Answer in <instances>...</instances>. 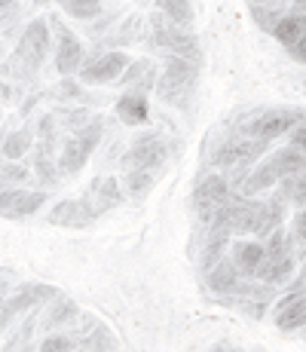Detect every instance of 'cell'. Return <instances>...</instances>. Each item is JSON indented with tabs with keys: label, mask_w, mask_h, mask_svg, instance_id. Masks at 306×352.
<instances>
[{
	"label": "cell",
	"mask_w": 306,
	"mask_h": 352,
	"mask_svg": "<svg viewBox=\"0 0 306 352\" xmlns=\"http://www.w3.org/2000/svg\"><path fill=\"white\" fill-rule=\"evenodd\" d=\"M294 172H303V151L297 147H285V151H276L270 160H263L248 178L242 181V193L239 196H251V193H261L270 190V187L282 184V178Z\"/></svg>",
	"instance_id": "1"
},
{
	"label": "cell",
	"mask_w": 306,
	"mask_h": 352,
	"mask_svg": "<svg viewBox=\"0 0 306 352\" xmlns=\"http://www.w3.org/2000/svg\"><path fill=\"white\" fill-rule=\"evenodd\" d=\"M46 56H50V25L43 19H34L28 28H25L16 52H12L10 67H19V77H31V74L40 71Z\"/></svg>",
	"instance_id": "2"
},
{
	"label": "cell",
	"mask_w": 306,
	"mask_h": 352,
	"mask_svg": "<svg viewBox=\"0 0 306 352\" xmlns=\"http://www.w3.org/2000/svg\"><path fill=\"white\" fill-rule=\"evenodd\" d=\"M101 132H105V123H101V120H89V123L74 129V135L65 141V147H61L58 172H65V175H80L83 172V166L89 162L92 151L98 147Z\"/></svg>",
	"instance_id": "3"
},
{
	"label": "cell",
	"mask_w": 306,
	"mask_h": 352,
	"mask_svg": "<svg viewBox=\"0 0 306 352\" xmlns=\"http://www.w3.org/2000/svg\"><path fill=\"white\" fill-rule=\"evenodd\" d=\"M196 71H199V65L187 62V58H178V56H168L166 74L156 80V96L166 101V104L184 107L196 86Z\"/></svg>",
	"instance_id": "4"
},
{
	"label": "cell",
	"mask_w": 306,
	"mask_h": 352,
	"mask_svg": "<svg viewBox=\"0 0 306 352\" xmlns=\"http://www.w3.org/2000/svg\"><path fill=\"white\" fill-rule=\"evenodd\" d=\"M297 123H303V111H288V107H276V111H263L251 120L248 126H242L245 138H257V141H276L278 135L291 132Z\"/></svg>",
	"instance_id": "5"
},
{
	"label": "cell",
	"mask_w": 306,
	"mask_h": 352,
	"mask_svg": "<svg viewBox=\"0 0 306 352\" xmlns=\"http://www.w3.org/2000/svg\"><path fill=\"white\" fill-rule=\"evenodd\" d=\"M263 151H267V141L245 138V135H239V138L223 141L221 147H215L212 157H208V162H212L215 168H236V172H242V168H248Z\"/></svg>",
	"instance_id": "6"
},
{
	"label": "cell",
	"mask_w": 306,
	"mask_h": 352,
	"mask_svg": "<svg viewBox=\"0 0 306 352\" xmlns=\"http://www.w3.org/2000/svg\"><path fill=\"white\" fill-rule=\"evenodd\" d=\"M153 43L162 46V50H168L172 56L187 58V62H193V65H199V58H202L199 40H196L190 31L166 22V19H153Z\"/></svg>",
	"instance_id": "7"
},
{
	"label": "cell",
	"mask_w": 306,
	"mask_h": 352,
	"mask_svg": "<svg viewBox=\"0 0 306 352\" xmlns=\"http://www.w3.org/2000/svg\"><path fill=\"white\" fill-rule=\"evenodd\" d=\"M168 160V144L160 135H141L126 153H122V168H144L153 172Z\"/></svg>",
	"instance_id": "8"
},
{
	"label": "cell",
	"mask_w": 306,
	"mask_h": 352,
	"mask_svg": "<svg viewBox=\"0 0 306 352\" xmlns=\"http://www.w3.org/2000/svg\"><path fill=\"white\" fill-rule=\"evenodd\" d=\"M129 56L126 52H105V56H95L92 62L80 65V80L86 86H105L120 80V74H126Z\"/></svg>",
	"instance_id": "9"
},
{
	"label": "cell",
	"mask_w": 306,
	"mask_h": 352,
	"mask_svg": "<svg viewBox=\"0 0 306 352\" xmlns=\"http://www.w3.org/2000/svg\"><path fill=\"white\" fill-rule=\"evenodd\" d=\"M58 291L50 288V285H40V282H31V285H22L19 291H12V294L3 297V303H0V328L3 324H10L16 319L19 313H25V309H31L34 303L46 300V297H56Z\"/></svg>",
	"instance_id": "10"
},
{
	"label": "cell",
	"mask_w": 306,
	"mask_h": 352,
	"mask_svg": "<svg viewBox=\"0 0 306 352\" xmlns=\"http://www.w3.org/2000/svg\"><path fill=\"white\" fill-rule=\"evenodd\" d=\"M230 193L233 190H230V181L223 178V175H208V178L196 187V212H199V218L206 221V224L215 218L217 208L230 199Z\"/></svg>",
	"instance_id": "11"
},
{
	"label": "cell",
	"mask_w": 306,
	"mask_h": 352,
	"mask_svg": "<svg viewBox=\"0 0 306 352\" xmlns=\"http://www.w3.org/2000/svg\"><path fill=\"white\" fill-rule=\"evenodd\" d=\"M95 218H98V212H95L92 199H61L46 221L56 227H86Z\"/></svg>",
	"instance_id": "12"
},
{
	"label": "cell",
	"mask_w": 306,
	"mask_h": 352,
	"mask_svg": "<svg viewBox=\"0 0 306 352\" xmlns=\"http://www.w3.org/2000/svg\"><path fill=\"white\" fill-rule=\"evenodd\" d=\"M58 25V22H52ZM80 65H83V43H80L77 37H74L67 28H61L58 25V50H56V71L61 77H71V74L80 71Z\"/></svg>",
	"instance_id": "13"
},
{
	"label": "cell",
	"mask_w": 306,
	"mask_h": 352,
	"mask_svg": "<svg viewBox=\"0 0 306 352\" xmlns=\"http://www.w3.org/2000/svg\"><path fill=\"white\" fill-rule=\"evenodd\" d=\"M208 285L217 294H233V291H242V273L233 267V261L217 257L212 267H208Z\"/></svg>",
	"instance_id": "14"
},
{
	"label": "cell",
	"mask_w": 306,
	"mask_h": 352,
	"mask_svg": "<svg viewBox=\"0 0 306 352\" xmlns=\"http://www.w3.org/2000/svg\"><path fill=\"white\" fill-rule=\"evenodd\" d=\"M92 193L95 196H89V199H92V206H95V212H98V214L111 212V208H117L122 202V190H120V181L117 178H95Z\"/></svg>",
	"instance_id": "15"
},
{
	"label": "cell",
	"mask_w": 306,
	"mask_h": 352,
	"mask_svg": "<svg viewBox=\"0 0 306 352\" xmlns=\"http://www.w3.org/2000/svg\"><path fill=\"white\" fill-rule=\"evenodd\" d=\"M117 113H120V120L122 123H129V126H141L147 120V98L141 96V92H126L120 101H117Z\"/></svg>",
	"instance_id": "16"
},
{
	"label": "cell",
	"mask_w": 306,
	"mask_h": 352,
	"mask_svg": "<svg viewBox=\"0 0 306 352\" xmlns=\"http://www.w3.org/2000/svg\"><path fill=\"white\" fill-rule=\"evenodd\" d=\"M263 263V242H239L233 248V267L245 276H254V270Z\"/></svg>",
	"instance_id": "17"
},
{
	"label": "cell",
	"mask_w": 306,
	"mask_h": 352,
	"mask_svg": "<svg viewBox=\"0 0 306 352\" xmlns=\"http://www.w3.org/2000/svg\"><path fill=\"white\" fill-rule=\"evenodd\" d=\"M282 218H285L282 199L261 202V208H257V218H254V227H251V233H254V236H270L278 224H282Z\"/></svg>",
	"instance_id": "18"
},
{
	"label": "cell",
	"mask_w": 306,
	"mask_h": 352,
	"mask_svg": "<svg viewBox=\"0 0 306 352\" xmlns=\"http://www.w3.org/2000/svg\"><path fill=\"white\" fill-rule=\"evenodd\" d=\"M273 34L278 43H285L291 50V46L303 43V12H291V16H278L276 25H273Z\"/></svg>",
	"instance_id": "19"
},
{
	"label": "cell",
	"mask_w": 306,
	"mask_h": 352,
	"mask_svg": "<svg viewBox=\"0 0 306 352\" xmlns=\"http://www.w3.org/2000/svg\"><path fill=\"white\" fill-rule=\"evenodd\" d=\"M294 273V257L291 254H285V257H278V261H263L261 267L254 270V276L263 282V285H278L282 279H288V276Z\"/></svg>",
	"instance_id": "20"
},
{
	"label": "cell",
	"mask_w": 306,
	"mask_h": 352,
	"mask_svg": "<svg viewBox=\"0 0 306 352\" xmlns=\"http://www.w3.org/2000/svg\"><path fill=\"white\" fill-rule=\"evenodd\" d=\"M306 322V300L294 297V300H285V307L276 313V328L278 331H300Z\"/></svg>",
	"instance_id": "21"
},
{
	"label": "cell",
	"mask_w": 306,
	"mask_h": 352,
	"mask_svg": "<svg viewBox=\"0 0 306 352\" xmlns=\"http://www.w3.org/2000/svg\"><path fill=\"white\" fill-rule=\"evenodd\" d=\"M46 202V193L43 190H34V193H25V190H19L16 193V199H12V206L6 208V214L3 218H10V221H22V218H28V214H34L40 206Z\"/></svg>",
	"instance_id": "22"
},
{
	"label": "cell",
	"mask_w": 306,
	"mask_h": 352,
	"mask_svg": "<svg viewBox=\"0 0 306 352\" xmlns=\"http://www.w3.org/2000/svg\"><path fill=\"white\" fill-rule=\"evenodd\" d=\"M120 190H126V196L141 199V196H147L153 190V172H144V168H126Z\"/></svg>",
	"instance_id": "23"
},
{
	"label": "cell",
	"mask_w": 306,
	"mask_h": 352,
	"mask_svg": "<svg viewBox=\"0 0 306 352\" xmlns=\"http://www.w3.org/2000/svg\"><path fill=\"white\" fill-rule=\"evenodd\" d=\"M34 147V135L31 129H16V132L10 135V138L3 141V157L6 160H22L25 153H28Z\"/></svg>",
	"instance_id": "24"
},
{
	"label": "cell",
	"mask_w": 306,
	"mask_h": 352,
	"mask_svg": "<svg viewBox=\"0 0 306 352\" xmlns=\"http://www.w3.org/2000/svg\"><path fill=\"white\" fill-rule=\"evenodd\" d=\"M74 316H77V303L67 300V297H56L50 313L43 316V324H46V331H50V328H58V324H65V322H74Z\"/></svg>",
	"instance_id": "25"
},
{
	"label": "cell",
	"mask_w": 306,
	"mask_h": 352,
	"mask_svg": "<svg viewBox=\"0 0 306 352\" xmlns=\"http://www.w3.org/2000/svg\"><path fill=\"white\" fill-rule=\"evenodd\" d=\"M56 3L67 16L83 19V22H89V19H95L101 12V0H56Z\"/></svg>",
	"instance_id": "26"
},
{
	"label": "cell",
	"mask_w": 306,
	"mask_h": 352,
	"mask_svg": "<svg viewBox=\"0 0 306 352\" xmlns=\"http://www.w3.org/2000/svg\"><path fill=\"white\" fill-rule=\"evenodd\" d=\"M162 12H166V22L178 25V28H184V25H190V19H193V12H190V0H160Z\"/></svg>",
	"instance_id": "27"
},
{
	"label": "cell",
	"mask_w": 306,
	"mask_h": 352,
	"mask_svg": "<svg viewBox=\"0 0 306 352\" xmlns=\"http://www.w3.org/2000/svg\"><path fill=\"white\" fill-rule=\"evenodd\" d=\"M80 346H83L86 352H111L113 349V337H111V331L98 324V328H95L92 334L86 337L83 343H80Z\"/></svg>",
	"instance_id": "28"
},
{
	"label": "cell",
	"mask_w": 306,
	"mask_h": 352,
	"mask_svg": "<svg viewBox=\"0 0 306 352\" xmlns=\"http://www.w3.org/2000/svg\"><path fill=\"white\" fill-rule=\"evenodd\" d=\"M285 187H282V202H297V208H303V172H294L288 178H282Z\"/></svg>",
	"instance_id": "29"
},
{
	"label": "cell",
	"mask_w": 306,
	"mask_h": 352,
	"mask_svg": "<svg viewBox=\"0 0 306 352\" xmlns=\"http://www.w3.org/2000/svg\"><path fill=\"white\" fill-rule=\"evenodd\" d=\"M77 343H74V337L67 334H50L43 340V346H40V352H71Z\"/></svg>",
	"instance_id": "30"
},
{
	"label": "cell",
	"mask_w": 306,
	"mask_h": 352,
	"mask_svg": "<svg viewBox=\"0 0 306 352\" xmlns=\"http://www.w3.org/2000/svg\"><path fill=\"white\" fill-rule=\"evenodd\" d=\"M16 193H19V187H12V184H6V181H0V218L6 214V208L12 206V199H16Z\"/></svg>",
	"instance_id": "31"
},
{
	"label": "cell",
	"mask_w": 306,
	"mask_h": 352,
	"mask_svg": "<svg viewBox=\"0 0 306 352\" xmlns=\"http://www.w3.org/2000/svg\"><path fill=\"white\" fill-rule=\"evenodd\" d=\"M3 352H34V343L28 340V334H25V331H22V334H19V337H12V340L6 343Z\"/></svg>",
	"instance_id": "32"
},
{
	"label": "cell",
	"mask_w": 306,
	"mask_h": 352,
	"mask_svg": "<svg viewBox=\"0 0 306 352\" xmlns=\"http://www.w3.org/2000/svg\"><path fill=\"white\" fill-rule=\"evenodd\" d=\"M0 178H3V181H28V172H25V168H19V166H6L3 172H0Z\"/></svg>",
	"instance_id": "33"
},
{
	"label": "cell",
	"mask_w": 306,
	"mask_h": 352,
	"mask_svg": "<svg viewBox=\"0 0 306 352\" xmlns=\"http://www.w3.org/2000/svg\"><path fill=\"white\" fill-rule=\"evenodd\" d=\"M291 147H297V151H303V147H306V126H303V123L294 126V135H291Z\"/></svg>",
	"instance_id": "34"
},
{
	"label": "cell",
	"mask_w": 306,
	"mask_h": 352,
	"mask_svg": "<svg viewBox=\"0 0 306 352\" xmlns=\"http://www.w3.org/2000/svg\"><path fill=\"white\" fill-rule=\"evenodd\" d=\"M294 236H297V248H303V242H306V224H303V212H297V218H294Z\"/></svg>",
	"instance_id": "35"
},
{
	"label": "cell",
	"mask_w": 306,
	"mask_h": 352,
	"mask_svg": "<svg viewBox=\"0 0 306 352\" xmlns=\"http://www.w3.org/2000/svg\"><path fill=\"white\" fill-rule=\"evenodd\" d=\"M254 6H273V3H278V0H251Z\"/></svg>",
	"instance_id": "36"
},
{
	"label": "cell",
	"mask_w": 306,
	"mask_h": 352,
	"mask_svg": "<svg viewBox=\"0 0 306 352\" xmlns=\"http://www.w3.org/2000/svg\"><path fill=\"white\" fill-rule=\"evenodd\" d=\"M6 6H12V0H0V10H6Z\"/></svg>",
	"instance_id": "37"
},
{
	"label": "cell",
	"mask_w": 306,
	"mask_h": 352,
	"mask_svg": "<svg viewBox=\"0 0 306 352\" xmlns=\"http://www.w3.org/2000/svg\"><path fill=\"white\" fill-rule=\"evenodd\" d=\"M3 297H6V291H3V288H0V303H3Z\"/></svg>",
	"instance_id": "38"
},
{
	"label": "cell",
	"mask_w": 306,
	"mask_h": 352,
	"mask_svg": "<svg viewBox=\"0 0 306 352\" xmlns=\"http://www.w3.org/2000/svg\"><path fill=\"white\" fill-rule=\"evenodd\" d=\"M297 3H303V0H297Z\"/></svg>",
	"instance_id": "39"
},
{
	"label": "cell",
	"mask_w": 306,
	"mask_h": 352,
	"mask_svg": "<svg viewBox=\"0 0 306 352\" xmlns=\"http://www.w3.org/2000/svg\"><path fill=\"white\" fill-rule=\"evenodd\" d=\"M156 3H160V0H156Z\"/></svg>",
	"instance_id": "40"
}]
</instances>
